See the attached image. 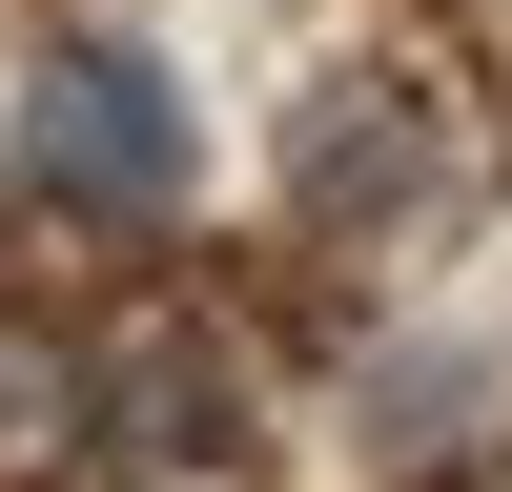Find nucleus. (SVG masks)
Returning <instances> with one entry per match:
<instances>
[{"instance_id":"1","label":"nucleus","mask_w":512,"mask_h":492,"mask_svg":"<svg viewBox=\"0 0 512 492\" xmlns=\"http://www.w3.org/2000/svg\"><path fill=\"white\" fill-rule=\"evenodd\" d=\"M21 185L62 205V226H185L205 123H185V82H164L144 41H41L21 62Z\"/></svg>"}]
</instances>
